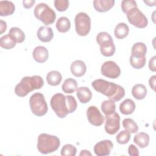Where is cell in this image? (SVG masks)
I'll return each instance as SVG.
<instances>
[{"instance_id": "30bf717a", "label": "cell", "mask_w": 156, "mask_h": 156, "mask_svg": "<svg viewBox=\"0 0 156 156\" xmlns=\"http://www.w3.org/2000/svg\"><path fill=\"white\" fill-rule=\"evenodd\" d=\"M101 74L110 79H116L121 74L119 66L113 61L104 62L101 66Z\"/></svg>"}, {"instance_id": "9c48e42d", "label": "cell", "mask_w": 156, "mask_h": 156, "mask_svg": "<svg viewBox=\"0 0 156 156\" xmlns=\"http://www.w3.org/2000/svg\"><path fill=\"white\" fill-rule=\"evenodd\" d=\"M105 130L110 135L115 134L120 128V116L119 114L115 112L113 114L105 116Z\"/></svg>"}, {"instance_id": "8d00e7d4", "label": "cell", "mask_w": 156, "mask_h": 156, "mask_svg": "<svg viewBox=\"0 0 156 156\" xmlns=\"http://www.w3.org/2000/svg\"><path fill=\"white\" fill-rule=\"evenodd\" d=\"M155 59H156V56L154 55L149 60V69L152 71L155 72L156 71V67H155Z\"/></svg>"}, {"instance_id": "f1b7e54d", "label": "cell", "mask_w": 156, "mask_h": 156, "mask_svg": "<svg viewBox=\"0 0 156 156\" xmlns=\"http://www.w3.org/2000/svg\"><path fill=\"white\" fill-rule=\"evenodd\" d=\"M122 126L126 129L132 133H135L138 130V126L136 123L131 118H126L122 121Z\"/></svg>"}, {"instance_id": "836d02e7", "label": "cell", "mask_w": 156, "mask_h": 156, "mask_svg": "<svg viewBox=\"0 0 156 156\" xmlns=\"http://www.w3.org/2000/svg\"><path fill=\"white\" fill-rule=\"evenodd\" d=\"M121 9L122 12L126 14V13L133 7H137V4L134 0L122 1L121 2Z\"/></svg>"}, {"instance_id": "4dcf8cb0", "label": "cell", "mask_w": 156, "mask_h": 156, "mask_svg": "<svg viewBox=\"0 0 156 156\" xmlns=\"http://www.w3.org/2000/svg\"><path fill=\"white\" fill-rule=\"evenodd\" d=\"M130 139V132L127 130L121 131L116 136V141L121 144L127 143Z\"/></svg>"}, {"instance_id": "ab89813d", "label": "cell", "mask_w": 156, "mask_h": 156, "mask_svg": "<svg viewBox=\"0 0 156 156\" xmlns=\"http://www.w3.org/2000/svg\"><path fill=\"white\" fill-rule=\"evenodd\" d=\"M7 23L3 20H1V34H2L6 30Z\"/></svg>"}, {"instance_id": "f546056e", "label": "cell", "mask_w": 156, "mask_h": 156, "mask_svg": "<svg viewBox=\"0 0 156 156\" xmlns=\"http://www.w3.org/2000/svg\"><path fill=\"white\" fill-rule=\"evenodd\" d=\"M0 45L5 49H10L14 48L16 43L10 38L9 35H5L0 39Z\"/></svg>"}, {"instance_id": "60d3db41", "label": "cell", "mask_w": 156, "mask_h": 156, "mask_svg": "<svg viewBox=\"0 0 156 156\" xmlns=\"http://www.w3.org/2000/svg\"><path fill=\"white\" fill-rule=\"evenodd\" d=\"M79 155H91V154L87 150H82L80 153L79 154Z\"/></svg>"}, {"instance_id": "2e32d148", "label": "cell", "mask_w": 156, "mask_h": 156, "mask_svg": "<svg viewBox=\"0 0 156 156\" xmlns=\"http://www.w3.org/2000/svg\"><path fill=\"white\" fill-rule=\"evenodd\" d=\"M115 4L113 0H95L93 1V6L95 10L99 12H105L110 10Z\"/></svg>"}, {"instance_id": "d6a6232c", "label": "cell", "mask_w": 156, "mask_h": 156, "mask_svg": "<svg viewBox=\"0 0 156 156\" xmlns=\"http://www.w3.org/2000/svg\"><path fill=\"white\" fill-rule=\"evenodd\" d=\"M146 61V57L143 58H135L131 55L130 57V63L131 66L135 69L142 68L145 65Z\"/></svg>"}, {"instance_id": "4fadbf2b", "label": "cell", "mask_w": 156, "mask_h": 156, "mask_svg": "<svg viewBox=\"0 0 156 156\" xmlns=\"http://www.w3.org/2000/svg\"><path fill=\"white\" fill-rule=\"evenodd\" d=\"M71 72L76 77H80L83 76L87 71L85 63L80 60H75L71 65Z\"/></svg>"}, {"instance_id": "484cf974", "label": "cell", "mask_w": 156, "mask_h": 156, "mask_svg": "<svg viewBox=\"0 0 156 156\" xmlns=\"http://www.w3.org/2000/svg\"><path fill=\"white\" fill-rule=\"evenodd\" d=\"M71 27L69 20L66 16L59 18L56 23V28L59 32L65 33L68 32Z\"/></svg>"}, {"instance_id": "3957f363", "label": "cell", "mask_w": 156, "mask_h": 156, "mask_svg": "<svg viewBox=\"0 0 156 156\" xmlns=\"http://www.w3.org/2000/svg\"><path fill=\"white\" fill-rule=\"evenodd\" d=\"M37 149L43 154H48L56 151L60 145L59 138L48 133H41L37 139Z\"/></svg>"}, {"instance_id": "5bb4252c", "label": "cell", "mask_w": 156, "mask_h": 156, "mask_svg": "<svg viewBox=\"0 0 156 156\" xmlns=\"http://www.w3.org/2000/svg\"><path fill=\"white\" fill-rule=\"evenodd\" d=\"M38 38L43 42H49L54 37L53 31L51 27L48 26H41L37 31Z\"/></svg>"}, {"instance_id": "d590c367", "label": "cell", "mask_w": 156, "mask_h": 156, "mask_svg": "<svg viewBox=\"0 0 156 156\" xmlns=\"http://www.w3.org/2000/svg\"><path fill=\"white\" fill-rule=\"evenodd\" d=\"M128 152L130 156H138L139 151L138 148L133 144H130L128 147Z\"/></svg>"}, {"instance_id": "74e56055", "label": "cell", "mask_w": 156, "mask_h": 156, "mask_svg": "<svg viewBox=\"0 0 156 156\" xmlns=\"http://www.w3.org/2000/svg\"><path fill=\"white\" fill-rule=\"evenodd\" d=\"M35 2V0H28V1L24 0L23 1V6L24 8L30 9L33 7Z\"/></svg>"}, {"instance_id": "cb8c5ba5", "label": "cell", "mask_w": 156, "mask_h": 156, "mask_svg": "<svg viewBox=\"0 0 156 156\" xmlns=\"http://www.w3.org/2000/svg\"><path fill=\"white\" fill-rule=\"evenodd\" d=\"M129 32V26L125 23H120L115 27L114 34L118 39H123L126 38Z\"/></svg>"}, {"instance_id": "ffe728a7", "label": "cell", "mask_w": 156, "mask_h": 156, "mask_svg": "<svg viewBox=\"0 0 156 156\" xmlns=\"http://www.w3.org/2000/svg\"><path fill=\"white\" fill-rule=\"evenodd\" d=\"M135 110V104L130 99H125L119 105V110L123 115H130Z\"/></svg>"}, {"instance_id": "7a4b0ae2", "label": "cell", "mask_w": 156, "mask_h": 156, "mask_svg": "<svg viewBox=\"0 0 156 156\" xmlns=\"http://www.w3.org/2000/svg\"><path fill=\"white\" fill-rule=\"evenodd\" d=\"M44 85L43 78L40 76L24 77L15 88V94L20 97H24L34 90L40 89Z\"/></svg>"}, {"instance_id": "e575fe53", "label": "cell", "mask_w": 156, "mask_h": 156, "mask_svg": "<svg viewBox=\"0 0 156 156\" xmlns=\"http://www.w3.org/2000/svg\"><path fill=\"white\" fill-rule=\"evenodd\" d=\"M54 6L59 12H64L69 7V1L68 0H55L54 1Z\"/></svg>"}, {"instance_id": "9a60e30c", "label": "cell", "mask_w": 156, "mask_h": 156, "mask_svg": "<svg viewBox=\"0 0 156 156\" xmlns=\"http://www.w3.org/2000/svg\"><path fill=\"white\" fill-rule=\"evenodd\" d=\"M32 56L36 62L38 63H44L48 58V51L45 47L38 46L34 49Z\"/></svg>"}, {"instance_id": "ba28073f", "label": "cell", "mask_w": 156, "mask_h": 156, "mask_svg": "<svg viewBox=\"0 0 156 156\" xmlns=\"http://www.w3.org/2000/svg\"><path fill=\"white\" fill-rule=\"evenodd\" d=\"M129 22L138 28H144L147 26L148 20L146 16L139 10L138 7H133L127 13Z\"/></svg>"}, {"instance_id": "7402d4cb", "label": "cell", "mask_w": 156, "mask_h": 156, "mask_svg": "<svg viewBox=\"0 0 156 156\" xmlns=\"http://www.w3.org/2000/svg\"><path fill=\"white\" fill-rule=\"evenodd\" d=\"M132 94L133 98L136 99H143L147 94V88L143 84H136L132 88Z\"/></svg>"}, {"instance_id": "83f0119b", "label": "cell", "mask_w": 156, "mask_h": 156, "mask_svg": "<svg viewBox=\"0 0 156 156\" xmlns=\"http://www.w3.org/2000/svg\"><path fill=\"white\" fill-rule=\"evenodd\" d=\"M101 110L105 116L112 115L116 112V104L112 100H105L101 104Z\"/></svg>"}, {"instance_id": "ac0fdd59", "label": "cell", "mask_w": 156, "mask_h": 156, "mask_svg": "<svg viewBox=\"0 0 156 156\" xmlns=\"http://www.w3.org/2000/svg\"><path fill=\"white\" fill-rule=\"evenodd\" d=\"M147 52L146 44L141 42L135 43L132 48L131 56L135 58H143L145 57Z\"/></svg>"}, {"instance_id": "d6986e66", "label": "cell", "mask_w": 156, "mask_h": 156, "mask_svg": "<svg viewBox=\"0 0 156 156\" xmlns=\"http://www.w3.org/2000/svg\"><path fill=\"white\" fill-rule=\"evenodd\" d=\"M15 10V5L11 1H0V15L1 16H7L9 15H11L14 13Z\"/></svg>"}, {"instance_id": "b9f144b4", "label": "cell", "mask_w": 156, "mask_h": 156, "mask_svg": "<svg viewBox=\"0 0 156 156\" xmlns=\"http://www.w3.org/2000/svg\"><path fill=\"white\" fill-rule=\"evenodd\" d=\"M144 3H146L147 5L149 6H154L155 5V1H144Z\"/></svg>"}, {"instance_id": "7c38bea8", "label": "cell", "mask_w": 156, "mask_h": 156, "mask_svg": "<svg viewBox=\"0 0 156 156\" xmlns=\"http://www.w3.org/2000/svg\"><path fill=\"white\" fill-rule=\"evenodd\" d=\"M113 147L110 140H105L97 143L94 147V151L98 156H105L110 155Z\"/></svg>"}, {"instance_id": "603a6c76", "label": "cell", "mask_w": 156, "mask_h": 156, "mask_svg": "<svg viewBox=\"0 0 156 156\" xmlns=\"http://www.w3.org/2000/svg\"><path fill=\"white\" fill-rule=\"evenodd\" d=\"M9 35L16 43H22L25 40L24 33L21 29L16 27H12L9 32Z\"/></svg>"}, {"instance_id": "52a82bcc", "label": "cell", "mask_w": 156, "mask_h": 156, "mask_svg": "<svg viewBox=\"0 0 156 156\" xmlns=\"http://www.w3.org/2000/svg\"><path fill=\"white\" fill-rule=\"evenodd\" d=\"M76 31L80 36L87 35L91 29V19L90 16L84 12L77 13L74 19Z\"/></svg>"}, {"instance_id": "d4e9b609", "label": "cell", "mask_w": 156, "mask_h": 156, "mask_svg": "<svg viewBox=\"0 0 156 156\" xmlns=\"http://www.w3.org/2000/svg\"><path fill=\"white\" fill-rule=\"evenodd\" d=\"M62 76L60 72L57 71H52L48 73L46 80L49 85L51 86H57L62 81Z\"/></svg>"}, {"instance_id": "277c9868", "label": "cell", "mask_w": 156, "mask_h": 156, "mask_svg": "<svg viewBox=\"0 0 156 156\" xmlns=\"http://www.w3.org/2000/svg\"><path fill=\"white\" fill-rule=\"evenodd\" d=\"M34 15L45 25L52 24L56 18L55 12L45 3H40L35 6Z\"/></svg>"}, {"instance_id": "4316f807", "label": "cell", "mask_w": 156, "mask_h": 156, "mask_svg": "<svg viewBox=\"0 0 156 156\" xmlns=\"http://www.w3.org/2000/svg\"><path fill=\"white\" fill-rule=\"evenodd\" d=\"M62 90L65 93H73L77 88V83L74 79H66L62 84Z\"/></svg>"}, {"instance_id": "8992f818", "label": "cell", "mask_w": 156, "mask_h": 156, "mask_svg": "<svg viewBox=\"0 0 156 156\" xmlns=\"http://www.w3.org/2000/svg\"><path fill=\"white\" fill-rule=\"evenodd\" d=\"M29 105L32 113L35 116H44L48 112V105L44 95L40 93H35L30 96Z\"/></svg>"}, {"instance_id": "e0dca14e", "label": "cell", "mask_w": 156, "mask_h": 156, "mask_svg": "<svg viewBox=\"0 0 156 156\" xmlns=\"http://www.w3.org/2000/svg\"><path fill=\"white\" fill-rule=\"evenodd\" d=\"M76 94L79 101L82 104L88 102L92 98L91 90L86 87H80L76 90Z\"/></svg>"}, {"instance_id": "8fae6325", "label": "cell", "mask_w": 156, "mask_h": 156, "mask_svg": "<svg viewBox=\"0 0 156 156\" xmlns=\"http://www.w3.org/2000/svg\"><path fill=\"white\" fill-rule=\"evenodd\" d=\"M87 116L89 122L94 126H100L104 122V116L95 106H90L87 110Z\"/></svg>"}, {"instance_id": "1f68e13d", "label": "cell", "mask_w": 156, "mask_h": 156, "mask_svg": "<svg viewBox=\"0 0 156 156\" xmlns=\"http://www.w3.org/2000/svg\"><path fill=\"white\" fill-rule=\"evenodd\" d=\"M76 152L77 149L74 146L67 144L63 146L60 154L62 156H75Z\"/></svg>"}, {"instance_id": "f35d334b", "label": "cell", "mask_w": 156, "mask_h": 156, "mask_svg": "<svg viewBox=\"0 0 156 156\" xmlns=\"http://www.w3.org/2000/svg\"><path fill=\"white\" fill-rule=\"evenodd\" d=\"M155 80H156V76H153L152 77H151V78L149 80V85L151 87V88H152V89L153 90H155Z\"/></svg>"}, {"instance_id": "6da1fadb", "label": "cell", "mask_w": 156, "mask_h": 156, "mask_svg": "<svg viewBox=\"0 0 156 156\" xmlns=\"http://www.w3.org/2000/svg\"><path fill=\"white\" fill-rule=\"evenodd\" d=\"M51 107L55 114L60 118H64L68 113H71L77 108L76 99L71 95L65 96L56 93L51 98Z\"/></svg>"}, {"instance_id": "5b68a950", "label": "cell", "mask_w": 156, "mask_h": 156, "mask_svg": "<svg viewBox=\"0 0 156 156\" xmlns=\"http://www.w3.org/2000/svg\"><path fill=\"white\" fill-rule=\"evenodd\" d=\"M96 41L100 46L101 54L105 57L112 56L115 52V46L111 35L106 32H99L96 36Z\"/></svg>"}, {"instance_id": "44dd1931", "label": "cell", "mask_w": 156, "mask_h": 156, "mask_svg": "<svg viewBox=\"0 0 156 156\" xmlns=\"http://www.w3.org/2000/svg\"><path fill=\"white\" fill-rule=\"evenodd\" d=\"M134 143L140 148L146 147L149 143V136L145 132H140L134 136Z\"/></svg>"}]
</instances>
